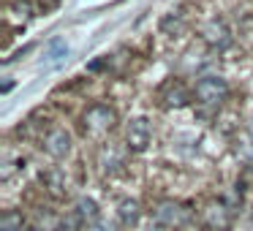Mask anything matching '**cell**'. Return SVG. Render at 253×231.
Returning <instances> with one entry per match:
<instances>
[{"instance_id": "1", "label": "cell", "mask_w": 253, "mask_h": 231, "mask_svg": "<svg viewBox=\"0 0 253 231\" xmlns=\"http://www.w3.org/2000/svg\"><path fill=\"white\" fill-rule=\"evenodd\" d=\"M193 218V209L188 207V204L182 201H174V198H164V201L155 204L153 209V220L161 226V229H182V226H188Z\"/></svg>"}, {"instance_id": "2", "label": "cell", "mask_w": 253, "mask_h": 231, "mask_svg": "<svg viewBox=\"0 0 253 231\" xmlns=\"http://www.w3.org/2000/svg\"><path fill=\"white\" fill-rule=\"evenodd\" d=\"M193 95L202 106H220L229 98V82L223 77H202L196 82Z\"/></svg>"}, {"instance_id": "3", "label": "cell", "mask_w": 253, "mask_h": 231, "mask_svg": "<svg viewBox=\"0 0 253 231\" xmlns=\"http://www.w3.org/2000/svg\"><path fill=\"white\" fill-rule=\"evenodd\" d=\"M115 122H117V115H115V109L106 106V104L90 106L82 117V125L87 133H106L109 128H115Z\"/></svg>"}, {"instance_id": "4", "label": "cell", "mask_w": 253, "mask_h": 231, "mask_svg": "<svg viewBox=\"0 0 253 231\" xmlns=\"http://www.w3.org/2000/svg\"><path fill=\"white\" fill-rule=\"evenodd\" d=\"M153 142V128L144 117H133L131 122L126 125V147L131 153H144Z\"/></svg>"}, {"instance_id": "5", "label": "cell", "mask_w": 253, "mask_h": 231, "mask_svg": "<svg viewBox=\"0 0 253 231\" xmlns=\"http://www.w3.org/2000/svg\"><path fill=\"white\" fill-rule=\"evenodd\" d=\"M231 209L223 201H210L202 209V229L204 231H229Z\"/></svg>"}, {"instance_id": "6", "label": "cell", "mask_w": 253, "mask_h": 231, "mask_svg": "<svg viewBox=\"0 0 253 231\" xmlns=\"http://www.w3.org/2000/svg\"><path fill=\"white\" fill-rule=\"evenodd\" d=\"M202 36H204V41H207V46H212V49H218V52L229 49L231 41H234L231 38V30L226 28V22H220V19H210L202 28Z\"/></svg>"}, {"instance_id": "7", "label": "cell", "mask_w": 253, "mask_h": 231, "mask_svg": "<svg viewBox=\"0 0 253 231\" xmlns=\"http://www.w3.org/2000/svg\"><path fill=\"white\" fill-rule=\"evenodd\" d=\"M44 150H46V155H52L57 160L68 158V153H71V133L66 128H52L44 136Z\"/></svg>"}, {"instance_id": "8", "label": "cell", "mask_w": 253, "mask_h": 231, "mask_svg": "<svg viewBox=\"0 0 253 231\" xmlns=\"http://www.w3.org/2000/svg\"><path fill=\"white\" fill-rule=\"evenodd\" d=\"M68 57V44L63 38H55L46 44V52H44V60H41V66L46 68H57L63 60Z\"/></svg>"}, {"instance_id": "9", "label": "cell", "mask_w": 253, "mask_h": 231, "mask_svg": "<svg viewBox=\"0 0 253 231\" xmlns=\"http://www.w3.org/2000/svg\"><path fill=\"white\" fill-rule=\"evenodd\" d=\"M98 163H101V171H104V174H115L123 166V153L115 144H104V147H101V155H98Z\"/></svg>"}, {"instance_id": "10", "label": "cell", "mask_w": 253, "mask_h": 231, "mask_svg": "<svg viewBox=\"0 0 253 231\" xmlns=\"http://www.w3.org/2000/svg\"><path fill=\"white\" fill-rule=\"evenodd\" d=\"M41 180H44L46 191H49L55 198L68 196V182H66V174H63L60 169H52V171H46V174H41Z\"/></svg>"}, {"instance_id": "11", "label": "cell", "mask_w": 253, "mask_h": 231, "mask_svg": "<svg viewBox=\"0 0 253 231\" xmlns=\"http://www.w3.org/2000/svg\"><path fill=\"white\" fill-rule=\"evenodd\" d=\"M77 218H79V223L87 229V226H93V223H98L101 220V212H98V204L93 201V198H79L77 201Z\"/></svg>"}, {"instance_id": "12", "label": "cell", "mask_w": 253, "mask_h": 231, "mask_svg": "<svg viewBox=\"0 0 253 231\" xmlns=\"http://www.w3.org/2000/svg\"><path fill=\"white\" fill-rule=\"evenodd\" d=\"M117 215H120L123 226H136L139 218H142V209H139V204L133 201V198H123V201L117 204Z\"/></svg>"}, {"instance_id": "13", "label": "cell", "mask_w": 253, "mask_h": 231, "mask_svg": "<svg viewBox=\"0 0 253 231\" xmlns=\"http://www.w3.org/2000/svg\"><path fill=\"white\" fill-rule=\"evenodd\" d=\"M164 101H166V106H171V109H182V106H188L191 95H188V90L182 87L180 82H174V84H169V90H166Z\"/></svg>"}, {"instance_id": "14", "label": "cell", "mask_w": 253, "mask_h": 231, "mask_svg": "<svg viewBox=\"0 0 253 231\" xmlns=\"http://www.w3.org/2000/svg\"><path fill=\"white\" fill-rule=\"evenodd\" d=\"M0 231H28L25 229L22 212H17V209H6L3 218H0Z\"/></svg>"}, {"instance_id": "15", "label": "cell", "mask_w": 253, "mask_h": 231, "mask_svg": "<svg viewBox=\"0 0 253 231\" xmlns=\"http://www.w3.org/2000/svg\"><path fill=\"white\" fill-rule=\"evenodd\" d=\"M11 11L17 14V17L22 19V22H25V19L33 17V6H30L28 0H14V3H11Z\"/></svg>"}, {"instance_id": "16", "label": "cell", "mask_w": 253, "mask_h": 231, "mask_svg": "<svg viewBox=\"0 0 253 231\" xmlns=\"http://www.w3.org/2000/svg\"><path fill=\"white\" fill-rule=\"evenodd\" d=\"M161 28H164V33H171V28H174V33H177V30H182V19L171 14V17L164 19V25H161Z\"/></svg>"}, {"instance_id": "17", "label": "cell", "mask_w": 253, "mask_h": 231, "mask_svg": "<svg viewBox=\"0 0 253 231\" xmlns=\"http://www.w3.org/2000/svg\"><path fill=\"white\" fill-rule=\"evenodd\" d=\"M84 231H112V229H106V226H104V223H101V220H98V223L87 226V229H84Z\"/></svg>"}, {"instance_id": "18", "label": "cell", "mask_w": 253, "mask_h": 231, "mask_svg": "<svg viewBox=\"0 0 253 231\" xmlns=\"http://www.w3.org/2000/svg\"><path fill=\"white\" fill-rule=\"evenodd\" d=\"M248 139H251V142H253V120L248 122Z\"/></svg>"}, {"instance_id": "19", "label": "cell", "mask_w": 253, "mask_h": 231, "mask_svg": "<svg viewBox=\"0 0 253 231\" xmlns=\"http://www.w3.org/2000/svg\"><path fill=\"white\" fill-rule=\"evenodd\" d=\"M28 231H41V229H28Z\"/></svg>"}]
</instances>
